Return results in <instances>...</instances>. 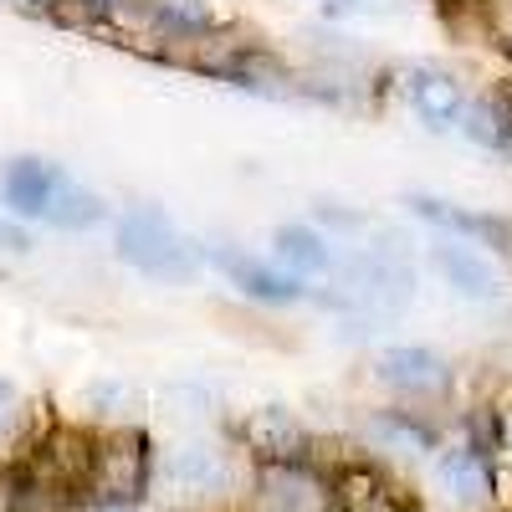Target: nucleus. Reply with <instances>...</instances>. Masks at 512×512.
Wrapping results in <instances>:
<instances>
[{
	"label": "nucleus",
	"instance_id": "ddd939ff",
	"mask_svg": "<svg viewBox=\"0 0 512 512\" xmlns=\"http://www.w3.org/2000/svg\"><path fill=\"white\" fill-rule=\"evenodd\" d=\"M277 262L282 267H292L297 277H313V272H328V246H323V236H313L308 226H282L277 231Z\"/></svg>",
	"mask_w": 512,
	"mask_h": 512
},
{
	"label": "nucleus",
	"instance_id": "20e7f679",
	"mask_svg": "<svg viewBox=\"0 0 512 512\" xmlns=\"http://www.w3.org/2000/svg\"><path fill=\"white\" fill-rule=\"evenodd\" d=\"M93 451H98V446L82 436V431H52L47 441H41V456H36V482L52 487L57 497L88 487V477H93Z\"/></svg>",
	"mask_w": 512,
	"mask_h": 512
},
{
	"label": "nucleus",
	"instance_id": "6ab92c4d",
	"mask_svg": "<svg viewBox=\"0 0 512 512\" xmlns=\"http://www.w3.org/2000/svg\"><path fill=\"white\" fill-rule=\"evenodd\" d=\"M374 436L390 441L395 451H425V446H431V431H425L420 420H405V415H379L374 420Z\"/></svg>",
	"mask_w": 512,
	"mask_h": 512
},
{
	"label": "nucleus",
	"instance_id": "9d476101",
	"mask_svg": "<svg viewBox=\"0 0 512 512\" xmlns=\"http://www.w3.org/2000/svg\"><path fill=\"white\" fill-rule=\"evenodd\" d=\"M164 472H169V482H175L180 492H190V497H210V492L226 487V466H221V456L210 451V446H180V451H169Z\"/></svg>",
	"mask_w": 512,
	"mask_h": 512
},
{
	"label": "nucleus",
	"instance_id": "2eb2a0df",
	"mask_svg": "<svg viewBox=\"0 0 512 512\" xmlns=\"http://www.w3.org/2000/svg\"><path fill=\"white\" fill-rule=\"evenodd\" d=\"M461 128H466V139H477L487 149H512V108L502 98L472 103V108H466V118H461Z\"/></svg>",
	"mask_w": 512,
	"mask_h": 512
},
{
	"label": "nucleus",
	"instance_id": "f3484780",
	"mask_svg": "<svg viewBox=\"0 0 512 512\" xmlns=\"http://www.w3.org/2000/svg\"><path fill=\"white\" fill-rule=\"evenodd\" d=\"M410 205H415V216L436 221V226H446V231H466V236H502V231H507L502 221L472 216V210H456V205H446V200H410Z\"/></svg>",
	"mask_w": 512,
	"mask_h": 512
},
{
	"label": "nucleus",
	"instance_id": "f8f14e48",
	"mask_svg": "<svg viewBox=\"0 0 512 512\" xmlns=\"http://www.w3.org/2000/svg\"><path fill=\"white\" fill-rule=\"evenodd\" d=\"M221 267L246 297H262V303H292V297H303V282L297 277H277L267 267L246 262V256H221Z\"/></svg>",
	"mask_w": 512,
	"mask_h": 512
},
{
	"label": "nucleus",
	"instance_id": "f257e3e1",
	"mask_svg": "<svg viewBox=\"0 0 512 512\" xmlns=\"http://www.w3.org/2000/svg\"><path fill=\"white\" fill-rule=\"evenodd\" d=\"M118 256L128 267H139L149 277H190L195 272V246L169 226L164 210L154 205H139V210H128L123 226H118Z\"/></svg>",
	"mask_w": 512,
	"mask_h": 512
},
{
	"label": "nucleus",
	"instance_id": "7ed1b4c3",
	"mask_svg": "<svg viewBox=\"0 0 512 512\" xmlns=\"http://www.w3.org/2000/svg\"><path fill=\"white\" fill-rule=\"evenodd\" d=\"M349 292L369 313H400L405 297H410V262L400 251L379 246V251L359 256V262L349 267Z\"/></svg>",
	"mask_w": 512,
	"mask_h": 512
},
{
	"label": "nucleus",
	"instance_id": "4be33fe9",
	"mask_svg": "<svg viewBox=\"0 0 512 512\" xmlns=\"http://www.w3.org/2000/svg\"><path fill=\"white\" fill-rule=\"evenodd\" d=\"M16 420H21V395H16V384L0 379V436H11Z\"/></svg>",
	"mask_w": 512,
	"mask_h": 512
},
{
	"label": "nucleus",
	"instance_id": "6e6552de",
	"mask_svg": "<svg viewBox=\"0 0 512 512\" xmlns=\"http://www.w3.org/2000/svg\"><path fill=\"white\" fill-rule=\"evenodd\" d=\"M405 93H410V108L431 128H451L461 118V82L441 67H415L405 77Z\"/></svg>",
	"mask_w": 512,
	"mask_h": 512
},
{
	"label": "nucleus",
	"instance_id": "9b49d317",
	"mask_svg": "<svg viewBox=\"0 0 512 512\" xmlns=\"http://www.w3.org/2000/svg\"><path fill=\"white\" fill-rule=\"evenodd\" d=\"M436 267L461 297H497V272H492V262H482L472 246H441Z\"/></svg>",
	"mask_w": 512,
	"mask_h": 512
},
{
	"label": "nucleus",
	"instance_id": "b1692460",
	"mask_svg": "<svg viewBox=\"0 0 512 512\" xmlns=\"http://www.w3.org/2000/svg\"><path fill=\"white\" fill-rule=\"evenodd\" d=\"M328 6H338V11H364V6H379V0H328Z\"/></svg>",
	"mask_w": 512,
	"mask_h": 512
},
{
	"label": "nucleus",
	"instance_id": "423d86ee",
	"mask_svg": "<svg viewBox=\"0 0 512 512\" xmlns=\"http://www.w3.org/2000/svg\"><path fill=\"white\" fill-rule=\"evenodd\" d=\"M379 379L390 384V390H405V395H446L451 384V369L441 354L431 349H384L379 354Z\"/></svg>",
	"mask_w": 512,
	"mask_h": 512
},
{
	"label": "nucleus",
	"instance_id": "a211bd4d",
	"mask_svg": "<svg viewBox=\"0 0 512 512\" xmlns=\"http://www.w3.org/2000/svg\"><path fill=\"white\" fill-rule=\"evenodd\" d=\"M338 502H344V512H405V502L384 487L374 472H359L344 492H338Z\"/></svg>",
	"mask_w": 512,
	"mask_h": 512
},
{
	"label": "nucleus",
	"instance_id": "5701e85b",
	"mask_svg": "<svg viewBox=\"0 0 512 512\" xmlns=\"http://www.w3.org/2000/svg\"><path fill=\"white\" fill-rule=\"evenodd\" d=\"M31 241H26V231L21 226H11V221H0V251H26Z\"/></svg>",
	"mask_w": 512,
	"mask_h": 512
},
{
	"label": "nucleus",
	"instance_id": "393cba45",
	"mask_svg": "<svg viewBox=\"0 0 512 512\" xmlns=\"http://www.w3.org/2000/svg\"><path fill=\"white\" fill-rule=\"evenodd\" d=\"M103 512H128V507H103Z\"/></svg>",
	"mask_w": 512,
	"mask_h": 512
},
{
	"label": "nucleus",
	"instance_id": "1a4fd4ad",
	"mask_svg": "<svg viewBox=\"0 0 512 512\" xmlns=\"http://www.w3.org/2000/svg\"><path fill=\"white\" fill-rule=\"evenodd\" d=\"M62 185V169L47 159H16L6 169V205L16 216H47L52 190Z\"/></svg>",
	"mask_w": 512,
	"mask_h": 512
},
{
	"label": "nucleus",
	"instance_id": "39448f33",
	"mask_svg": "<svg viewBox=\"0 0 512 512\" xmlns=\"http://www.w3.org/2000/svg\"><path fill=\"white\" fill-rule=\"evenodd\" d=\"M267 512H333V492L297 461H272L262 472Z\"/></svg>",
	"mask_w": 512,
	"mask_h": 512
},
{
	"label": "nucleus",
	"instance_id": "f03ea898",
	"mask_svg": "<svg viewBox=\"0 0 512 512\" xmlns=\"http://www.w3.org/2000/svg\"><path fill=\"white\" fill-rule=\"evenodd\" d=\"M144 487H149V451H144V436L123 431V436L98 441L88 492H93L103 507H134V502L144 497Z\"/></svg>",
	"mask_w": 512,
	"mask_h": 512
},
{
	"label": "nucleus",
	"instance_id": "aec40b11",
	"mask_svg": "<svg viewBox=\"0 0 512 512\" xmlns=\"http://www.w3.org/2000/svg\"><path fill=\"white\" fill-rule=\"evenodd\" d=\"M154 16H159L164 26H175V31H200V26H210V11L200 6V0H159Z\"/></svg>",
	"mask_w": 512,
	"mask_h": 512
},
{
	"label": "nucleus",
	"instance_id": "0eeeda50",
	"mask_svg": "<svg viewBox=\"0 0 512 512\" xmlns=\"http://www.w3.org/2000/svg\"><path fill=\"white\" fill-rule=\"evenodd\" d=\"M436 482L451 502H466V507H482L492 497V466L477 446H456L436 461Z\"/></svg>",
	"mask_w": 512,
	"mask_h": 512
},
{
	"label": "nucleus",
	"instance_id": "dca6fc26",
	"mask_svg": "<svg viewBox=\"0 0 512 512\" xmlns=\"http://www.w3.org/2000/svg\"><path fill=\"white\" fill-rule=\"evenodd\" d=\"M98 216H103V200H98V195H88L82 185H72V180L62 175V185L52 190V205H47V216H41V221L77 231V226H93Z\"/></svg>",
	"mask_w": 512,
	"mask_h": 512
},
{
	"label": "nucleus",
	"instance_id": "412c9836",
	"mask_svg": "<svg viewBox=\"0 0 512 512\" xmlns=\"http://www.w3.org/2000/svg\"><path fill=\"white\" fill-rule=\"evenodd\" d=\"M88 400H93V405H108V415H123V410L134 405L139 395H134V390H123V384H93Z\"/></svg>",
	"mask_w": 512,
	"mask_h": 512
},
{
	"label": "nucleus",
	"instance_id": "4468645a",
	"mask_svg": "<svg viewBox=\"0 0 512 512\" xmlns=\"http://www.w3.org/2000/svg\"><path fill=\"white\" fill-rule=\"evenodd\" d=\"M251 446L272 456V461H297V451H303V431L282 415V410H262L251 420Z\"/></svg>",
	"mask_w": 512,
	"mask_h": 512
}]
</instances>
